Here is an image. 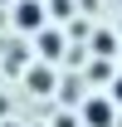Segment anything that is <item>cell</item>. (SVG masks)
Here are the masks:
<instances>
[{"instance_id":"cell-5","label":"cell","mask_w":122,"mask_h":127,"mask_svg":"<svg viewBox=\"0 0 122 127\" xmlns=\"http://www.w3.org/2000/svg\"><path fill=\"white\" fill-rule=\"evenodd\" d=\"M93 49H98V54H117V39H112V34H93Z\"/></svg>"},{"instance_id":"cell-4","label":"cell","mask_w":122,"mask_h":127,"mask_svg":"<svg viewBox=\"0 0 122 127\" xmlns=\"http://www.w3.org/2000/svg\"><path fill=\"white\" fill-rule=\"evenodd\" d=\"M39 49H44L49 59H54V54L63 49V39H59V34H49V30H39Z\"/></svg>"},{"instance_id":"cell-6","label":"cell","mask_w":122,"mask_h":127,"mask_svg":"<svg viewBox=\"0 0 122 127\" xmlns=\"http://www.w3.org/2000/svg\"><path fill=\"white\" fill-rule=\"evenodd\" d=\"M49 10L54 15H68V0H49Z\"/></svg>"},{"instance_id":"cell-1","label":"cell","mask_w":122,"mask_h":127,"mask_svg":"<svg viewBox=\"0 0 122 127\" xmlns=\"http://www.w3.org/2000/svg\"><path fill=\"white\" fill-rule=\"evenodd\" d=\"M15 25L25 34H39L44 30V5H39V0H15Z\"/></svg>"},{"instance_id":"cell-3","label":"cell","mask_w":122,"mask_h":127,"mask_svg":"<svg viewBox=\"0 0 122 127\" xmlns=\"http://www.w3.org/2000/svg\"><path fill=\"white\" fill-rule=\"evenodd\" d=\"M30 88H34V93H49V88H54V73H49V68H34V73H30Z\"/></svg>"},{"instance_id":"cell-8","label":"cell","mask_w":122,"mask_h":127,"mask_svg":"<svg viewBox=\"0 0 122 127\" xmlns=\"http://www.w3.org/2000/svg\"><path fill=\"white\" fill-rule=\"evenodd\" d=\"M0 5H15V0H0Z\"/></svg>"},{"instance_id":"cell-7","label":"cell","mask_w":122,"mask_h":127,"mask_svg":"<svg viewBox=\"0 0 122 127\" xmlns=\"http://www.w3.org/2000/svg\"><path fill=\"white\" fill-rule=\"evenodd\" d=\"M112 103H122V73L112 78Z\"/></svg>"},{"instance_id":"cell-2","label":"cell","mask_w":122,"mask_h":127,"mask_svg":"<svg viewBox=\"0 0 122 127\" xmlns=\"http://www.w3.org/2000/svg\"><path fill=\"white\" fill-rule=\"evenodd\" d=\"M112 117H117V103L112 98H88L83 103V122L88 127H112Z\"/></svg>"}]
</instances>
